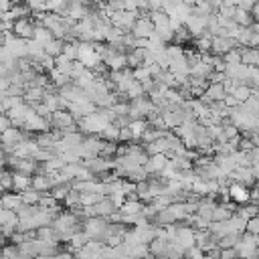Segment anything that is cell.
I'll return each instance as SVG.
<instances>
[{"mask_svg":"<svg viewBox=\"0 0 259 259\" xmlns=\"http://www.w3.org/2000/svg\"><path fill=\"white\" fill-rule=\"evenodd\" d=\"M138 16H140L138 10H125V8H121V10L109 12L107 14V20H109V24H113L115 28H119V30L125 32V30H130L134 26V22H136Z\"/></svg>","mask_w":259,"mask_h":259,"instance_id":"cell-1","label":"cell"},{"mask_svg":"<svg viewBox=\"0 0 259 259\" xmlns=\"http://www.w3.org/2000/svg\"><path fill=\"white\" fill-rule=\"evenodd\" d=\"M51 186H53V180H51L49 174H40V172H36L34 176H30V188H32V190H36V192L42 194V192H49Z\"/></svg>","mask_w":259,"mask_h":259,"instance_id":"cell-9","label":"cell"},{"mask_svg":"<svg viewBox=\"0 0 259 259\" xmlns=\"http://www.w3.org/2000/svg\"><path fill=\"white\" fill-rule=\"evenodd\" d=\"M241 63L255 67L259 63V51L255 47H241Z\"/></svg>","mask_w":259,"mask_h":259,"instance_id":"cell-10","label":"cell"},{"mask_svg":"<svg viewBox=\"0 0 259 259\" xmlns=\"http://www.w3.org/2000/svg\"><path fill=\"white\" fill-rule=\"evenodd\" d=\"M119 2L125 10H136V6H138V0H119Z\"/></svg>","mask_w":259,"mask_h":259,"instance_id":"cell-16","label":"cell"},{"mask_svg":"<svg viewBox=\"0 0 259 259\" xmlns=\"http://www.w3.org/2000/svg\"><path fill=\"white\" fill-rule=\"evenodd\" d=\"M30 12H45V0H24Z\"/></svg>","mask_w":259,"mask_h":259,"instance_id":"cell-15","label":"cell"},{"mask_svg":"<svg viewBox=\"0 0 259 259\" xmlns=\"http://www.w3.org/2000/svg\"><path fill=\"white\" fill-rule=\"evenodd\" d=\"M130 30H132V34H134L136 38H148V36L154 32V24H152V20L148 18V14H140Z\"/></svg>","mask_w":259,"mask_h":259,"instance_id":"cell-5","label":"cell"},{"mask_svg":"<svg viewBox=\"0 0 259 259\" xmlns=\"http://www.w3.org/2000/svg\"><path fill=\"white\" fill-rule=\"evenodd\" d=\"M227 196H229L233 202H237V204H247V202H249V186L235 182V184H231V186L227 188Z\"/></svg>","mask_w":259,"mask_h":259,"instance_id":"cell-6","label":"cell"},{"mask_svg":"<svg viewBox=\"0 0 259 259\" xmlns=\"http://www.w3.org/2000/svg\"><path fill=\"white\" fill-rule=\"evenodd\" d=\"M49 123L55 125V127L61 130V132H75V117H73L67 109H57V111H53Z\"/></svg>","mask_w":259,"mask_h":259,"instance_id":"cell-4","label":"cell"},{"mask_svg":"<svg viewBox=\"0 0 259 259\" xmlns=\"http://www.w3.org/2000/svg\"><path fill=\"white\" fill-rule=\"evenodd\" d=\"M34 24H36V20H34V18H28V16L16 18V20H12L10 32H12L14 36H18V38L30 40V38H32V32H34Z\"/></svg>","mask_w":259,"mask_h":259,"instance_id":"cell-3","label":"cell"},{"mask_svg":"<svg viewBox=\"0 0 259 259\" xmlns=\"http://www.w3.org/2000/svg\"><path fill=\"white\" fill-rule=\"evenodd\" d=\"M51 38H55V36L49 32V28H45L40 22H36V24H34V32H32V40H36L38 45H42V47H45Z\"/></svg>","mask_w":259,"mask_h":259,"instance_id":"cell-12","label":"cell"},{"mask_svg":"<svg viewBox=\"0 0 259 259\" xmlns=\"http://www.w3.org/2000/svg\"><path fill=\"white\" fill-rule=\"evenodd\" d=\"M42 49H45V55H49V57L55 59V57H59L61 51H63V40H61V38H51Z\"/></svg>","mask_w":259,"mask_h":259,"instance_id":"cell-13","label":"cell"},{"mask_svg":"<svg viewBox=\"0 0 259 259\" xmlns=\"http://www.w3.org/2000/svg\"><path fill=\"white\" fill-rule=\"evenodd\" d=\"M12 188L16 192H22V190L30 188V176L24 174V172H14L12 174Z\"/></svg>","mask_w":259,"mask_h":259,"instance_id":"cell-11","label":"cell"},{"mask_svg":"<svg viewBox=\"0 0 259 259\" xmlns=\"http://www.w3.org/2000/svg\"><path fill=\"white\" fill-rule=\"evenodd\" d=\"M235 47H237V42L231 36H210V51L214 55H225L227 51H231Z\"/></svg>","mask_w":259,"mask_h":259,"instance_id":"cell-7","label":"cell"},{"mask_svg":"<svg viewBox=\"0 0 259 259\" xmlns=\"http://www.w3.org/2000/svg\"><path fill=\"white\" fill-rule=\"evenodd\" d=\"M0 204H2L4 208L16 210V208L22 204V198H20V194H2V198H0Z\"/></svg>","mask_w":259,"mask_h":259,"instance_id":"cell-14","label":"cell"},{"mask_svg":"<svg viewBox=\"0 0 259 259\" xmlns=\"http://www.w3.org/2000/svg\"><path fill=\"white\" fill-rule=\"evenodd\" d=\"M107 123H109V121L105 119V115H103L101 111H91V113H87V115L79 117V127H81L83 132L91 134V136L99 134Z\"/></svg>","mask_w":259,"mask_h":259,"instance_id":"cell-2","label":"cell"},{"mask_svg":"<svg viewBox=\"0 0 259 259\" xmlns=\"http://www.w3.org/2000/svg\"><path fill=\"white\" fill-rule=\"evenodd\" d=\"M105 219L103 217H89L85 221V235L87 237H97V235H103L105 233Z\"/></svg>","mask_w":259,"mask_h":259,"instance_id":"cell-8","label":"cell"}]
</instances>
